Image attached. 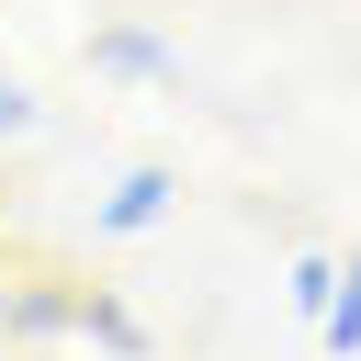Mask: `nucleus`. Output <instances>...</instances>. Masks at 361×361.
Segmentation results:
<instances>
[{
  "label": "nucleus",
  "instance_id": "2",
  "mask_svg": "<svg viewBox=\"0 0 361 361\" xmlns=\"http://www.w3.org/2000/svg\"><path fill=\"white\" fill-rule=\"evenodd\" d=\"M169 203H180V180H169V169L147 158V169H124V180L102 192V214H90V226H102V237H147V226H158Z\"/></svg>",
  "mask_w": 361,
  "mask_h": 361
},
{
  "label": "nucleus",
  "instance_id": "6",
  "mask_svg": "<svg viewBox=\"0 0 361 361\" xmlns=\"http://www.w3.org/2000/svg\"><path fill=\"white\" fill-rule=\"evenodd\" d=\"M327 282H338V259H293V282H282L293 316H327Z\"/></svg>",
  "mask_w": 361,
  "mask_h": 361
},
{
  "label": "nucleus",
  "instance_id": "1",
  "mask_svg": "<svg viewBox=\"0 0 361 361\" xmlns=\"http://www.w3.org/2000/svg\"><path fill=\"white\" fill-rule=\"evenodd\" d=\"M90 68H102V79H135V90H169V79H180V56H169L147 23H102V34H90Z\"/></svg>",
  "mask_w": 361,
  "mask_h": 361
},
{
  "label": "nucleus",
  "instance_id": "4",
  "mask_svg": "<svg viewBox=\"0 0 361 361\" xmlns=\"http://www.w3.org/2000/svg\"><path fill=\"white\" fill-rule=\"evenodd\" d=\"M316 338H327L338 361H361V259H338V282H327V316H316Z\"/></svg>",
  "mask_w": 361,
  "mask_h": 361
},
{
  "label": "nucleus",
  "instance_id": "5",
  "mask_svg": "<svg viewBox=\"0 0 361 361\" xmlns=\"http://www.w3.org/2000/svg\"><path fill=\"white\" fill-rule=\"evenodd\" d=\"M0 316H11V338H56V327H79V293H0Z\"/></svg>",
  "mask_w": 361,
  "mask_h": 361
},
{
  "label": "nucleus",
  "instance_id": "3",
  "mask_svg": "<svg viewBox=\"0 0 361 361\" xmlns=\"http://www.w3.org/2000/svg\"><path fill=\"white\" fill-rule=\"evenodd\" d=\"M79 338L113 350V361H147V327H135V305H113V293H79Z\"/></svg>",
  "mask_w": 361,
  "mask_h": 361
},
{
  "label": "nucleus",
  "instance_id": "7",
  "mask_svg": "<svg viewBox=\"0 0 361 361\" xmlns=\"http://www.w3.org/2000/svg\"><path fill=\"white\" fill-rule=\"evenodd\" d=\"M23 135H34V90H23V79H0V147H23Z\"/></svg>",
  "mask_w": 361,
  "mask_h": 361
}]
</instances>
